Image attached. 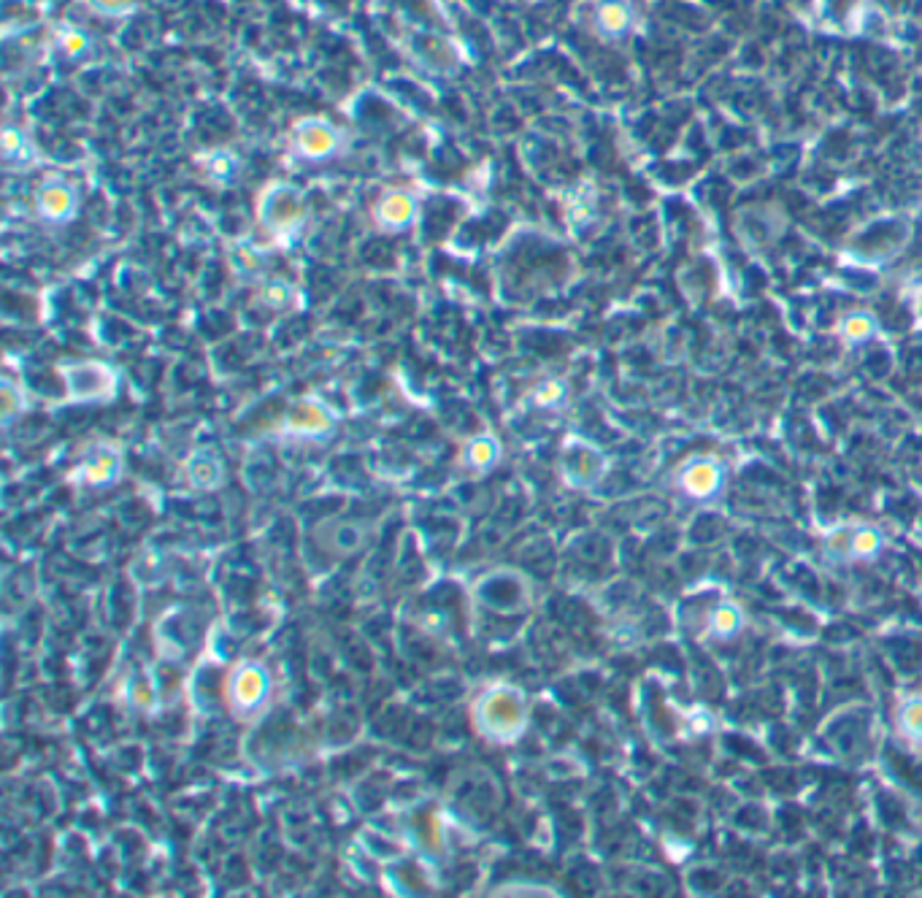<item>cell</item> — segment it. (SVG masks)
<instances>
[{
	"label": "cell",
	"mask_w": 922,
	"mask_h": 898,
	"mask_svg": "<svg viewBox=\"0 0 922 898\" xmlns=\"http://www.w3.org/2000/svg\"><path fill=\"white\" fill-rule=\"evenodd\" d=\"M255 214H258V225L262 227V233L277 247H290V244L301 238L303 227H306V192L290 182H271L260 192Z\"/></svg>",
	"instance_id": "cell-1"
},
{
	"label": "cell",
	"mask_w": 922,
	"mask_h": 898,
	"mask_svg": "<svg viewBox=\"0 0 922 898\" xmlns=\"http://www.w3.org/2000/svg\"><path fill=\"white\" fill-rule=\"evenodd\" d=\"M349 147L347 131L333 125L325 116H303L290 131V155L306 166H323L338 160Z\"/></svg>",
	"instance_id": "cell-2"
},
{
	"label": "cell",
	"mask_w": 922,
	"mask_h": 898,
	"mask_svg": "<svg viewBox=\"0 0 922 898\" xmlns=\"http://www.w3.org/2000/svg\"><path fill=\"white\" fill-rule=\"evenodd\" d=\"M81 212V192L71 179L49 173L33 190V214L46 227L71 225Z\"/></svg>",
	"instance_id": "cell-3"
},
{
	"label": "cell",
	"mask_w": 922,
	"mask_h": 898,
	"mask_svg": "<svg viewBox=\"0 0 922 898\" xmlns=\"http://www.w3.org/2000/svg\"><path fill=\"white\" fill-rule=\"evenodd\" d=\"M419 212H423V203H419L417 192L408 188H393L379 195V201L371 209V217L382 233L401 236L419 223Z\"/></svg>",
	"instance_id": "cell-4"
},
{
	"label": "cell",
	"mask_w": 922,
	"mask_h": 898,
	"mask_svg": "<svg viewBox=\"0 0 922 898\" xmlns=\"http://www.w3.org/2000/svg\"><path fill=\"white\" fill-rule=\"evenodd\" d=\"M63 377H66L71 399L76 401H101L109 399L111 390H114V374L106 366L74 363L63 369Z\"/></svg>",
	"instance_id": "cell-5"
},
{
	"label": "cell",
	"mask_w": 922,
	"mask_h": 898,
	"mask_svg": "<svg viewBox=\"0 0 922 898\" xmlns=\"http://www.w3.org/2000/svg\"><path fill=\"white\" fill-rule=\"evenodd\" d=\"M0 155H3V166L11 173H31L44 166V155H41L33 138L27 136L22 127L5 125L3 136H0Z\"/></svg>",
	"instance_id": "cell-6"
},
{
	"label": "cell",
	"mask_w": 922,
	"mask_h": 898,
	"mask_svg": "<svg viewBox=\"0 0 922 898\" xmlns=\"http://www.w3.org/2000/svg\"><path fill=\"white\" fill-rule=\"evenodd\" d=\"M195 166H198V171L203 173V179L220 190L233 188V184L241 179V171H244L241 157H238L233 149H225V147L201 151V155L195 157Z\"/></svg>",
	"instance_id": "cell-7"
},
{
	"label": "cell",
	"mask_w": 922,
	"mask_h": 898,
	"mask_svg": "<svg viewBox=\"0 0 922 898\" xmlns=\"http://www.w3.org/2000/svg\"><path fill=\"white\" fill-rule=\"evenodd\" d=\"M330 425V412L319 404H301L288 419V430H293L295 436H323L328 434Z\"/></svg>",
	"instance_id": "cell-8"
},
{
	"label": "cell",
	"mask_w": 922,
	"mask_h": 898,
	"mask_svg": "<svg viewBox=\"0 0 922 898\" xmlns=\"http://www.w3.org/2000/svg\"><path fill=\"white\" fill-rule=\"evenodd\" d=\"M417 52H419V60H423L430 71L449 74L454 68V63H458L452 46L436 36H425L423 41H417Z\"/></svg>",
	"instance_id": "cell-9"
},
{
	"label": "cell",
	"mask_w": 922,
	"mask_h": 898,
	"mask_svg": "<svg viewBox=\"0 0 922 898\" xmlns=\"http://www.w3.org/2000/svg\"><path fill=\"white\" fill-rule=\"evenodd\" d=\"M595 22H598V27L606 36H620V33L628 31V9L622 3L611 0V3L600 5Z\"/></svg>",
	"instance_id": "cell-10"
},
{
	"label": "cell",
	"mask_w": 922,
	"mask_h": 898,
	"mask_svg": "<svg viewBox=\"0 0 922 898\" xmlns=\"http://www.w3.org/2000/svg\"><path fill=\"white\" fill-rule=\"evenodd\" d=\"M57 49H60L63 57H68V60H81V57L90 55L92 41L87 33L76 31V27H66V31L57 33Z\"/></svg>",
	"instance_id": "cell-11"
},
{
	"label": "cell",
	"mask_w": 922,
	"mask_h": 898,
	"mask_svg": "<svg viewBox=\"0 0 922 898\" xmlns=\"http://www.w3.org/2000/svg\"><path fill=\"white\" fill-rule=\"evenodd\" d=\"M260 299H262V303H266V306L284 308L288 303H293L295 288L290 282H284V279H266V282H262V290H260Z\"/></svg>",
	"instance_id": "cell-12"
},
{
	"label": "cell",
	"mask_w": 922,
	"mask_h": 898,
	"mask_svg": "<svg viewBox=\"0 0 922 898\" xmlns=\"http://www.w3.org/2000/svg\"><path fill=\"white\" fill-rule=\"evenodd\" d=\"M233 266H236V271L241 273V277H258L262 271V255L258 252L255 244H238V247L233 249Z\"/></svg>",
	"instance_id": "cell-13"
},
{
	"label": "cell",
	"mask_w": 922,
	"mask_h": 898,
	"mask_svg": "<svg viewBox=\"0 0 922 898\" xmlns=\"http://www.w3.org/2000/svg\"><path fill=\"white\" fill-rule=\"evenodd\" d=\"M114 471H116V454H111L109 449H103V452L92 454V458L87 460V465H85V474L90 476V480H95V482L109 480V476L114 474Z\"/></svg>",
	"instance_id": "cell-14"
},
{
	"label": "cell",
	"mask_w": 922,
	"mask_h": 898,
	"mask_svg": "<svg viewBox=\"0 0 922 898\" xmlns=\"http://www.w3.org/2000/svg\"><path fill=\"white\" fill-rule=\"evenodd\" d=\"M87 5L101 16H127L136 11L138 0H87Z\"/></svg>",
	"instance_id": "cell-15"
},
{
	"label": "cell",
	"mask_w": 922,
	"mask_h": 898,
	"mask_svg": "<svg viewBox=\"0 0 922 898\" xmlns=\"http://www.w3.org/2000/svg\"><path fill=\"white\" fill-rule=\"evenodd\" d=\"M465 454H469V460L476 465V469H487V465L495 460V454H498V447H495L493 439H476Z\"/></svg>",
	"instance_id": "cell-16"
}]
</instances>
